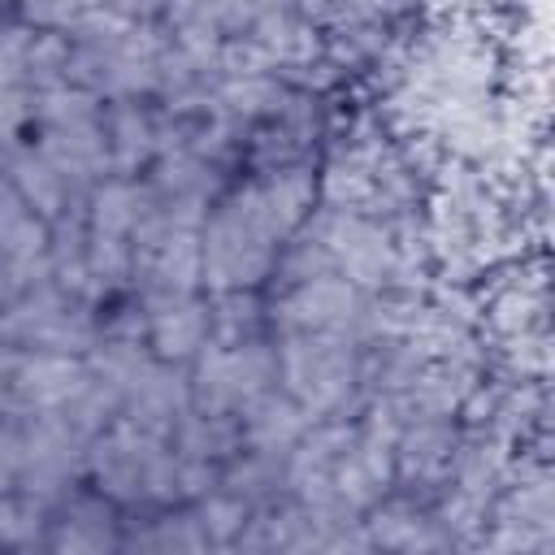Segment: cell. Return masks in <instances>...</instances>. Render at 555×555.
Returning <instances> with one entry per match:
<instances>
[{"label":"cell","instance_id":"cell-1","mask_svg":"<svg viewBox=\"0 0 555 555\" xmlns=\"http://www.w3.org/2000/svg\"><path fill=\"white\" fill-rule=\"evenodd\" d=\"M165 22H130L104 9H87L69 30L65 82L100 100H152L156 61L165 48Z\"/></svg>","mask_w":555,"mask_h":555},{"label":"cell","instance_id":"cell-2","mask_svg":"<svg viewBox=\"0 0 555 555\" xmlns=\"http://www.w3.org/2000/svg\"><path fill=\"white\" fill-rule=\"evenodd\" d=\"M87 486L108 494L121 512L178 503V455L169 438L117 416L87 442Z\"/></svg>","mask_w":555,"mask_h":555},{"label":"cell","instance_id":"cell-3","mask_svg":"<svg viewBox=\"0 0 555 555\" xmlns=\"http://www.w3.org/2000/svg\"><path fill=\"white\" fill-rule=\"evenodd\" d=\"M282 238L230 182L199 221V286L204 291H264Z\"/></svg>","mask_w":555,"mask_h":555},{"label":"cell","instance_id":"cell-4","mask_svg":"<svg viewBox=\"0 0 555 555\" xmlns=\"http://www.w3.org/2000/svg\"><path fill=\"white\" fill-rule=\"evenodd\" d=\"M278 386L317 421L360 416V343L343 334H278Z\"/></svg>","mask_w":555,"mask_h":555},{"label":"cell","instance_id":"cell-5","mask_svg":"<svg viewBox=\"0 0 555 555\" xmlns=\"http://www.w3.org/2000/svg\"><path fill=\"white\" fill-rule=\"evenodd\" d=\"M30 139L39 152L87 195L91 182L108 173V147H104V100L61 82L48 91H35V121Z\"/></svg>","mask_w":555,"mask_h":555},{"label":"cell","instance_id":"cell-6","mask_svg":"<svg viewBox=\"0 0 555 555\" xmlns=\"http://www.w3.org/2000/svg\"><path fill=\"white\" fill-rule=\"evenodd\" d=\"M100 338V304L82 299L52 278L30 282L0 312V343L13 351H65L87 356Z\"/></svg>","mask_w":555,"mask_h":555},{"label":"cell","instance_id":"cell-7","mask_svg":"<svg viewBox=\"0 0 555 555\" xmlns=\"http://www.w3.org/2000/svg\"><path fill=\"white\" fill-rule=\"evenodd\" d=\"M186 382H191V408L238 412L243 403L278 386V343L273 334L243 338V343L208 338L204 351L186 364Z\"/></svg>","mask_w":555,"mask_h":555},{"label":"cell","instance_id":"cell-8","mask_svg":"<svg viewBox=\"0 0 555 555\" xmlns=\"http://www.w3.org/2000/svg\"><path fill=\"white\" fill-rule=\"evenodd\" d=\"M269 295V334H343L364 343L369 338V308L373 295L351 286L338 273H321Z\"/></svg>","mask_w":555,"mask_h":555},{"label":"cell","instance_id":"cell-9","mask_svg":"<svg viewBox=\"0 0 555 555\" xmlns=\"http://www.w3.org/2000/svg\"><path fill=\"white\" fill-rule=\"evenodd\" d=\"M87 434L61 412L22 416V473L17 490L43 499L48 507L87 481Z\"/></svg>","mask_w":555,"mask_h":555},{"label":"cell","instance_id":"cell-10","mask_svg":"<svg viewBox=\"0 0 555 555\" xmlns=\"http://www.w3.org/2000/svg\"><path fill=\"white\" fill-rule=\"evenodd\" d=\"M130 278L134 295H182L199 286V225L147 212L130 234Z\"/></svg>","mask_w":555,"mask_h":555},{"label":"cell","instance_id":"cell-11","mask_svg":"<svg viewBox=\"0 0 555 555\" xmlns=\"http://www.w3.org/2000/svg\"><path fill=\"white\" fill-rule=\"evenodd\" d=\"M139 182L152 199V212L182 221V225H199L208 217V208L217 204V195L234 182V173L191 147H165L139 173Z\"/></svg>","mask_w":555,"mask_h":555},{"label":"cell","instance_id":"cell-12","mask_svg":"<svg viewBox=\"0 0 555 555\" xmlns=\"http://www.w3.org/2000/svg\"><path fill=\"white\" fill-rule=\"evenodd\" d=\"M121 525H126V512L108 494L82 481L65 499L52 503L43 551L48 555H113L121 551Z\"/></svg>","mask_w":555,"mask_h":555},{"label":"cell","instance_id":"cell-13","mask_svg":"<svg viewBox=\"0 0 555 555\" xmlns=\"http://www.w3.org/2000/svg\"><path fill=\"white\" fill-rule=\"evenodd\" d=\"M455 442H460V421L455 416L403 421L399 434H395V490L429 503L451 477Z\"/></svg>","mask_w":555,"mask_h":555},{"label":"cell","instance_id":"cell-14","mask_svg":"<svg viewBox=\"0 0 555 555\" xmlns=\"http://www.w3.org/2000/svg\"><path fill=\"white\" fill-rule=\"evenodd\" d=\"M91 382L87 356H65V351H17L13 377H9V408L30 416V412H65Z\"/></svg>","mask_w":555,"mask_h":555},{"label":"cell","instance_id":"cell-15","mask_svg":"<svg viewBox=\"0 0 555 555\" xmlns=\"http://www.w3.org/2000/svg\"><path fill=\"white\" fill-rule=\"evenodd\" d=\"M143 299V338L152 356L169 364H191L212 338V312L204 291L182 295H139Z\"/></svg>","mask_w":555,"mask_h":555},{"label":"cell","instance_id":"cell-16","mask_svg":"<svg viewBox=\"0 0 555 555\" xmlns=\"http://www.w3.org/2000/svg\"><path fill=\"white\" fill-rule=\"evenodd\" d=\"M0 178H9V186L52 225L61 221L65 212L82 208V191L39 152V143L30 134H13V139H0Z\"/></svg>","mask_w":555,"mask_h":555},{"label":"cell","instance_id":"cell-17","mask_svg":"<svg viewBox=\"0 0 555 555\" xmlns=\"http://www.w3.org/2000/svg\"><path fill=\"white\" fill-rule=\"evenodd\" d=\"M243 39L264 56L269 74L308 65L325 52V35L321 26L295 4V0H264V9L256 13V22L243 30Z\"/></svg>","mask_w":555,"mask_h":555},{"label":"cell","instance_id":"cell-18","mask_svg":"<svg viewBox=\"0 0 555 555\" xmlns=\"http://www.w3.org/2000/svg\"><path fill=\"white\" fill-rule=\"evenodd\" d=\"M364 538H369V551H403V555H416V551H451L434 507L425 499H412V494H399L390 490L386 499H377L364 516Z\"/></svg>","mask_w":555,"mask_h":555},{"label":"cell","instance_id":"cell-19","mask_svg":"<svg viewBox=\"0 0 555 555\" xmlns=\"http://www.w3.org/2000/svg\"><path fill=\"white\" fill-rule=\"evenodd\" d=\"M108 173L139 178L160 152V108L152 100H104Z\"/></svg>","mask_w":555,"mask_h":555},{"label":"cell","instance_id":"cell-20","mask_svg":"<svg viewBox=\"0 0 555 555\" xmlns=\"http://www.w3.org/2000/svg\"><path fill=\"white\" fill-rule=\"evenodd\" d=\"M121 551H139V555H208V538L199 529L195 507L178 499V503H165V507L126 512Z\"/></svg>","mask_w":555,"mask_h":555},{"label":"cell","instance_id":"cell-21","mask_svg":"<svg viewBox=\"0 0 555 555\" xmlns=\"http://www.w3.org/2000/svg\"><path fill=\"white\" fill-rule=\"evenodd\" d=\"M238 434H243V447H251V451H291L304 434H308V425L317 421L304 403H295L282 386H269L264 395H256L251 403H243L238 412Z\"/></svg>","mask_w":555,"mask_h":555},{"label":"cell","instance_id":"cell-22","mask_svg":"<svg viewBox=\"0 0 555 555\" xmlns=\"http://www.w3.org/2000/svg\"><path fill=\"white\" fill-rule=\"evenodd\" d=\"M147 212H152V199H147V191H143L139 178L104 173L100 182H91V191H87V199H82V217H87V225L100 230V234H121V238H130Z\"/></svg>","mask_w":555,"mask_h":555},{"label":"cell","instance_id":"cell-23","mask_svg":"<svg viewBox=\"0 0 555 555\" xmlns=\"http://www.w3.org/2000/svg\"><path fill=\"white\" fill-rule=\"evenodd\" d=\"M169 447L178 460H191V464H225L238 447H243V434H238V416L234 412H204V408H186V416L173 425L169 434Z\"/></svg>","mask_w":555,"mask_h":555},{"label":"cell","instance_id":"cell-24","mask_svg":"<svg viewBox=\"0 0 555 555\" xmlns=\"http://www.w3.org/2000/svg\"><path fill=\"white\" fill-rule=\"evenodd\" d=\"M291 455V451H286ZM286 455L282 451H251L238 447L225 464H221V490L247 499L251 507L273 503L286 494Z\"/></svg>","mask_w":555,"mask_h":555},{"label":"cell","instance_id":"cell-25","mask_svg":"<svg viewBox=\"0 0 555 555\" xmlns=\"http://www.w3.org/2000/svg\"><path fill=\"white\" fill-rule=\"evenodd\" d=\"M48 238L52 225L0 178V256L22 260V264H48Z\"/></svg>","mask_w":555,"mask_h":555},{"label":"cell","instance_id":"cell-26","mask_svg":"<svg viewBox=\"0 0 555 555\" xmlns=\"http://www.w3.org/2000/svg\"><path fill=\"white\" fill-rule=\"evenodd\" d=\"M212 312L217 343H243L269 334V295L264 291H204Z\"/></svg>","mask_w":555,"mask_h":555},{"label":"cell","instance_id":"cell-27","mask_svg":"<svg viewBox=\"0 0 555 555\" xmlns=\"http://www.w3.org/2000/svg\"><path fill=\"white\" fill-rule=\"evenodd\" d=\"M48 503L26 490H0V551H43Z\"/></svg>","mask_w":555,"mask_h":555},{"label":"cell","instance_id":"cell-28","mask_svg":"<svg viewBox=\"0 0 555 555\" xmlns=\"http://www.w3.org/2000/svg\"><path fill=\"white\" fill-rule=\"evenodd\" d=\"M191 507L199 516V529L208 538V551H234V542H238V533H243V525L251 516V503L217 486L204 499H195Z\"/></svg>","mask_w":555,"mask_h":555},{"label":"cell","instance_id":"cell-29","mask_svg":"<svg viewBox=\"0 0 555 555\" xmlns=\"http://www.w3.org/2000/svg\"><path fill=\"white\" fill-rule=\"evenodd\" d=\"M35 26L17 22L13 13L0 17V87H26L30 91V52H35Z\"/></svg>","mask_w":555,"mask_h":555},{"label":"cell","instance_id":"cell-30","mask_svg":"<svg viewBox=\"0 0 555 555\" xmlns=\"http://www.w3.org/2000/svg\"><path fill=\"white\" fill-rule=\"evenodd\" d=\"M91 4L87 0H13V17L35 30H69Z\"/></svg>","mask_w":555,"mask_h":555},{"label":"cell","instance_id":"cell-31","mask_svg":"<svg viewBox=\"0 0 555 555\" xmlns=\"http://www.w3.org/2000/svg\"><path fill=\"white\" fill-rule=\"evenodd\" d=\"M22 473V412L0 408V490H13Z\"/></svg>","mask_w":555,"mask_h":555},{"label":"cell","instance_id":"cell-32","mask_svg":"<svg viewBox=\"0 0 555 555\" xmlns=\"http://www.w3.org/2000/svg\"><path fill=\"white\" fill-rule=\"evenodd\" d=\"M43 278H48V264H22V260L0 256V312H4L30 282H43Z\"/></svg>","mask_w":555,"mask_h":555},{"label":"cell","instance_id":"cell-33","mask_svg":"<svg viewBox=\"0 0 555 555\" xmlns=\"http://www.w3.org/2000/svg\"><path fill=\"white\" fill-rule=\"evenodd\" d=\"M91 9L130 17V22H160L165 17V0H87Z\"/></svg>","mask_w":555,"mask_h":555},{"label":"cell","instance_id":"cell-34","mask_svg":"<svg viewBox=\"0 0 555 555\" xmlns=\"http://www.w3.org/2000/svg\"><path fill=\"white\" fill-rule=\"evenodd\" d=\"M204 4L208 0H165V26H182V22H195L199 13H204Z\"/></svg>","mask_w":555,"mask_h":555},{"label":"cell","instance_id":"cell-35","mask_svg":"<svg viewBox=\"0 0 555 555\" xmlns=\"http://www.w3.org/2000/svg\"><path fill=\"white\" fill-rule=\"evenodd\" d=\"M13 360H17V351L0 343V399H4V390H9V377H13Z\"/></svg>","mask_w":555,"mask_h":555}]
</instances>
